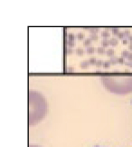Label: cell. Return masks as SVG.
<instances>
[{
  "label": "cell",
  "mask_w": 132,
  "mask_h": 147,
  "mask_svg": "<svg viewBox=\"0 0 132 147\" xmlns=\"http://www.w3.org/2000/svg\"><path fill=\"white\" fill-rule=\"evenodd\" d=\"M47 104L43 95L36 92L29 91V124L34 125L45 116Z\"/></svg>",
  "instance_id": "6da1fadb"
},
{
  "label": "cell",
  "mask_w": 132,
  "mask_h": 147,
  "mask_svg": "<svg viewBox=\"0 0 132 147\" xmlns=\"http://www.w3.org/2000/svg\"><path fill=\"white\" fill-rule=\"evenodd\" d=\"M101 82L113 94H126L132 92V77L105 76L101 78Z\"/></svg>",
  "instance_id": "7a4b0ae2"
},
{
  "label": "cell",
  "mask_w": 132,
  "mask_h": 147,
  "mask_svg": "<svg viewBox=\"0 0 132 147\" xmlns=\"http://www.w3.org/2000/svg\"><path fill=\"white\" fill-rule=\"evenodd\" d=\"M90 65V63H89V60H84L82 62H81V64H80V66H81V68L82 69H86V68H88Z\"/></svg>",
  "instance_id": "3957f363"
},
{
  "label": "cell",
  "mask_w": 132,
  "mask_h": 147,
  "mask_svg": "<svg viewBox=\"0 0 132 147\" xmlns=\"http://www.w3.org/2000/svg\"><path fill=\"white\" fill-rule=\"evenodd\" d=\"M109 61L111 62V64H112V65H116L117 63H119V62H118V61H119V58L117 57L116 55H113V56H111V59L109 60Z\"/></svg>",
  "instance_id": "277c9868"
},
{
  "label": "cell",
  "mask_w": 132,
  "mask_h": 147,
  "mask_svg": "<svg viewBox=\"0 0 132 147\" xmlns=\"http://www.w3.org/2000/svg\"><path fill=\"white\" fill-rule=\"evenodd\" d=\"M101 45H102V47H107L109 45H110V40H108L107 38H103V40L101 42Z\"/></svg>",
  "instance_id": "5b68a950"
},
{
  "label": "cell",
  "mask_w": 132,
  "mask_h": 147,
  "mask_svg": "<svg viewBox=\"0 0 132 147\" xmlns=\"http://www.w3.org/2000/svg\"><path fill=\"white\" fill-rule=\"evenodd\" d=\"M110 45L111 46H117L118 45V39L115 38V37H113V38H111L110 39Z\"/></svg>",
  "instance_id": "8992f818"
},
{
  "label": "cell",
  "mask_w": 132,
  "mask_h": 147,
  "mask_svg": "<svg viewBox=\"0 0 132 147\" xmlns=\"http://www.w3.org/2000/svg\"><path fill=\"white\" fill-rule=\"evenodd\" d=\"M101 36L103 38H108L109 36H110V33H109V30L106 29V30H103L101 32Z\"/></svg>",
  "instance_id": "52a82bcc"
},
{
  "label": "cell",
  "mask_w": 132,
  "mask_h": 147,
  "mask_svg": "<svg viewBox=\"0 0 132 147\" xmlns=\"http://www.w3.org/2000/svg\"><path fill=\"white\" fill-rule=\"evenodd\" d=\"M90 42H91V39L89 37V38H86L85 40L83 41V46L84 47H89V46L90 45Z\"/></svg>",
  "instance_id": "ba28073f"
},
{
  "label": "cell",
  "mask_w": 132,
  "mask_h": 147,
  "mask_svg": "<svg viewBox=\"0 0 132 147\" xmlns=\"http://www.w3.org/2000/svg\"><path fill=\"white\" fill-rule=\"evenodd\" d=\"M74 39H75V36H74L73 33H70L68 35V41H72L74 42Z\"/></svg>",
  "instance_id": "9c48e42d"
},
{
  "label": "cell",
  "mask_w": 132,
  "mask_h": 147,
  "mask_svg": "<svg viewBox=\"0 0 132 147\" xmlns=\"http://www.w3.org/2000/svg\"><path fill=\"white\" fill-rule=\"evenodd\" d=\"M106 54L109 55V56H113V55H115V53H114V50L113 49H111V48H110V49H108L107 50V52H106Z\"/></svg>",
  "instance_id": "30bf717a"
},
{
  "label": "cell",
  "mask_w": 132,
  "mask_h": 147,
  "mask_svg": "<svg viewBox=\"0 0 132 147\" xmlns=\"http://www.w3.org/2000/svg\"><path fill=\"white\" fill-rule=\"evenodd\" d=\"M75 52H76V54L79 55H82L83 53H84V51H83V49H82V47H78V48L75 50Z\"/></svg>",
  "instance_id": "8fae6325"
},
{
  "label": "cell",
  "mask_w": 132,
  "mask_h": 147,
  "mask_svg": "<svg viewBox=\"0 0 132 147\" xmlns=\"http://www.w3.org/2000/svg\"><path fill=\"white\" fill-rule=\"evenodd\" d=\"M86 52H87L88 54H93L95 52V48L93 47H89L87 48V50H86Z\"/></svg>",
  "instance_id": "7c38bea8"
},
{
  "label": "cell",
  "mask_w": 132,
  "mask_h": 147,
  "mask_svg": "<svg viewBox=\"0 0 132 147\" xmlns=\"http://www.w3.org/2000/svg\"><path fill=\"white\" fill-rule=\"evenodd\" d=\"M90 35H97L99 32V29H97V28H92V29H89Z\"/></svg>",
  "instance_id": "4fadbf2b"
},
{
  "label": "cell",
  "mask_w": 132,
  "mask_h": 147,
  "mask_svg": "<svg viewBox=\"0 0 132 147\" xmlns=\"http://www.w3.org/2000/svg\"><path fill=\"white\" fill-rule=\"evenodd\" d=\"M123 33H124V36H125L124 39H128V38H129V36H130V31H129V30H125Z\"/></svg>",
  "instance_id": "5bb4252c"
},
{
  "label": "cell",
  "mask_w": 132,
  "mask_h": 147,
  "mask_svg": "<svg viewBox=\"0 0 132 147\" xmlns=\"http://www.w3.org/2000/svg\"><path fill=\"white\" fill-rule=\"evenodd\" d=\"M129 51H127V50H125V51H123L122 52V57L123 58H128L129 57Z\"/></svg>",
  "instance_id": "9a60e30c"
},
{
  "label": "cell",
  "mask_w": 132,
  "mask_h": 147,
  "mask_svg": "<svg viewBox=\"0 0 132 147\" xmlns=\"http://www.w3.org/2000/svg\"><path fill=\"white\" fill-rule=\"evenodd\" d=\"M104 68H109V67L111 66V62L110 61H105L104 63H103V65H102Z\"/></svg>",
  "instance_id": "2e32d148"
},
{
  "label": "cell",
  "mask_w": 132,
  "mask_h": 147,
  "mask_svg": "<svg viewBox=\"0 0 132 147\" xmlns=\"http://www.w3.org/2000/svg\"><path fill=\"white\" fill-rule=\"evenodd\" d=\"M89 63H90V65H96L97 60H96L95 57H91V58H90V60H89Z\"/></svg>",
  "instance_id": "e0dca14e"
},
{
  "label": "cell",
  "mask_w": 132,
  "mask_h": 147,
  "mask_svg": "<svg viewBox=\"0 0 132 147\" xmlns=\"http://www.w3.org/2000/svg\"><path fill=\"white\" fill-rule=\"evenodd\" d=\"M97 52H98L99 54H104L105 53V49H104V47H98L97 48Z\"/></svg>",
  "instance_id": "ac0fdd59"
},
{
  "label": "cell",
  "mask_w": 132,
  "mask_h": 147,
  "mask_svg": "<svg viewBox=\"0 0 132 147\" xmlns=\"http://www.w3.org/2000/svg\"><path fill=\"white\" fill-rule=\"evenodd\" d=\"M103 63H104V62H103L102 60H97V63H96V66L97 67H101V65H103Z\"/></svg>",
  "instance_id": "d6986e66"
},
{
  "label": "cell",
  "mask_w": 132,
  "mask_h": 147,
  "mask_svg": "<svg viewBox=\"0 0 132 147\" xmlns=\"http://www.w3.org/2000/svg\"><path fill=\"white\" fill-rule=\"evenodd\" d=\"M76 37L78 38V40H82V39H83V34L82 33H78Z\"/></svg>",
  "instance_id": "ffe728a7"
},
{
  "label": "cell",
  "mask_w": 132,
  "mask_h": 147,
  "mask_svg": "<svg viewBox=\"0 0 132 147\" xmlns=\"http://www.w3.org/2000/svg\"><path fill=\"white\" fill-rule=\"evenodd\" d=\"M120 32H119V30L118 29V28H113L112 29V34L113 35H119Z\"/></svg>",
  "instance_id": "44dd1931"
},
{
  "label": "cell",
  "mask_w": 132,
  "mask_h": 147,
  "mask_svg": "<svg viewBox=\"0 0 132 147\" xmlns=\"http://www.w3.org/2000/svg\"><path fill=\"white\" fill-rule=\"evenodd\" d=\"M90 38L91 39V40H97V39H98V36L97 35H90Z\"/></svg>",
  "instance_id": "7402d4cb"
},
{
  "label": "cell",
  "mask_w": 132,
  "mask_h": 147,
  "mask_svg": "<svg viewBox=\"0 0 132 147\" xmlns=\"http://www.w3.org/2000/svg\"><path fill=\"white\" fill-rule=\"evenodd\" d=\"M74 45H75V43L74 42H72V41H68V46H69V47H74Z\"/></svg>",
  "instance_id": "603a6c76"
},
{
  "label": "cell",
  "mask_w": 132,
  "mask_h": 147,
  "mask_svg": "<svg viewBox=\"0 0 132 147\" xmlns=\"http://www.w3.org/2000/svg\"><path fill=\"white\" fill-rule=\"evenodd\" d=\"M118 62H119V64H125V60H124V58H123V57H119Z\"/></svg>",
  "instance_id": "cb8c5ba5"
},
{
  "label": "cell",
  "mask_w": 132,
  "mask_h": 147,
  "mask_svg": "<svg viewBox=\"0 0 132 147\" xmlns=\"http://www.w3.org/2000/svg\"><path fill=\"white\" fill-rule=\"evenodd\" d=\"M118 36H119V38H120V39H124L125 38V36H124V33L122 32V33H119V35H118Z\"/></svg>",
  "instance_id": "d4e9b609"
},
{
  "label": "cell",
  "mask_w": 132,
  "mask_h": 147,
  "mask_svg": "<svg viewBox=\"0 0 132 147\" xmlns=\"http://www.w3.org/2000/svg\"><path fill=\"white\" fill-rule=\"evenodd\" d=\"M125 65H127V66H129V67H131V68H132V62H130V61H129V62H126Z\"/></svg>",
  "instance_id": "484cf974"
},
{
  "label": "cell",
  "mask_w": 132,
  "mask_h": 147,
  "mask_svg": "<svg viewBox=\"0 0 132 147\" xmlns=\"http://www.w3.org/2000/svg\"><path fill=\"white\" fill-rule=\"evenodd\" d=\"M72 52H73V50H72L71 47H69V48L67 49V53H68V54H72Z\"/></svg>",
  "instance_id": "4316f807"
},
{
  "label": "cell",
  "mask_w": 132,
  "mask_h": 147,
  "mask_svg": "<svg viewBox=\"0 0 132 147\" xmlns=\"http://www.w3.org/2000/svg\"><path fill=\"white\" fill-rule=\"evenodd\" d=\"M128 59H129V61L132 62V53H130V54H129V57H128Z\"/></svg>",
  "instance_id": "83f0119b"
},
{
  "label": "cell",
  "mask_w": 132,
  "mask_h": 147,
  "mask_svg": "<svg viewBox=\"0 0 132 147\" xmlns=\"http://www.w3.org/2000/svg\"><path fill=\"white\" fill-rule=\"evenodd\" d=\"M123 44L124 45H127L128 44V39H123Z\"/></svg>",
  "instance_id": "f1b7e54d"
},
{
  "label": "cell",
  "mask_w": 132,
  "mask_h": 147,
  "mask_svg": "<svg viewBox=\"0 0 132 147\" xmlns=\"http://www.w3.org/2000/svg\"><path fill=\"white\" fill-rule=\"evenodd\" d=\"M129 40H130V42H131V43H132V36H129Z\"/></svg>",
  "instance_id": "f546056e"
},
{
  "label": "cell",
  "mask_w": 132,
  "mask_h": 147,
  "mask_svg": "<svg viewBox=\"0 0 132 147\" xmlns=\"http://www.w3.org/2000/svg\"><path fill=\"white\" fill-rule=\"evenodd\" d=\"M69 71H71V72H72V71H73V68H72V67H71V68H69Z\"/></svg>",
  "instance_id": "4dcf8cb0"
},
{
  "label": "cell",
  "mask_w": 132,
  "mask_h": 147,
  "mask_svg": "<svg viewBox=\"0 0 132 147\" xmlns=\"http://www.w3.org/2000/svg\"><path fill=\"white\" fill-rule=\"evenodd\" d=\"M129 48L132 50V43H130V45H129Z\"/></svg>",
  "instance_id": "1f68e13d"
},
{
  "label": "cell",
  "mask_w": 132,
  "mask_h": 147,
  "mask_svg": "<svg viewBox=\"0 0 132 147\" xmlns=\"http://www.w3.org/2000/svg\"><path fill=\"white\" fill-rule=\"evenodd\" d=\"M29 147H39V146H36V145H30Z\"/></svg>",
  "instance_id": "d6a6232c"
},
{
  "label": "cell",
  "mask_w": 132,
  "mask_h": 147,
  "mask_svg": "<svg viewBox=\"0 0 132 147\" xmlns=\"http://www.w3.org/2000/svg\"><path fill=\"white\" fill-rule=\"evenodd\" d=\"M97 147H98V146H97Z\"/></svg>",
  "instance_id": "836d02e7"
}]
</instances>
